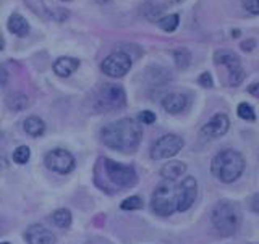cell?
<instances>
[{"label":"cell","mask_w":259,"mask_h":244,"mask_svg":"<svg viewBox=\"0 0 259 244\" xmlns=\"http://www.w3.org/2000/svg\"><path fill=\"white\" fill-rule=\"evenodd\" d=\"M143 137V128L133 118H121L107 125L101 131V139L109 149L133 154L140 148Z\"/></svg>","instance_id":"cell-1"},{"label":"cell","mask_w":259,"mask_h":244,"mask_svg":"<svg viewBox=\"0 0 259 244\" xmlns=\"http://www.w3.org/2000/svg\"><path fill=\"white\" fill-rule=\"evenodd\" d=\"M243 170H245V159L238 151L233 149L219 152L212 159V164H210V172L222 183L237 181L241 176Z\"/></svg>","instance_id":"cell-2"},{"label":"cell","mask_w":259,"mask_h":244,"mask_svg":"<svg viewBox=\"0 0 259 244\" xmlns=\"http://www.w3.org/2000/svg\"><path fill=\"white\" fill-rule=\"evenodd\" d=\"M212 225L214 228L222 234V236H232L233 233H237L241 215L238 207L229 201H222L214 207L212 210Z\"/></svg>","instance_id":"cell-3"},{"label":"cell","mask_w":259,"mask_h":244,"mask_svg":"<svg viewBox=\"0 0 259 244\" xmlns=\"http://www.w3.org/2000/svg\"><path fill=\"white\" fill-rule=\"evenodd\" d=\"M151 206L154 212L160 217L172 215L178 210V186L168 180L160 183L152 194Z\"/></svg>","instance_id":"cell-4"},{"label":"cell","mask_w":259,"mask_h":244,"mask_svg":"<svg viewBox=\"0 0 259 244\" xmlns=\"http://www.w3.org/2000/svg\"><path fill=\"white\" fill-rule=\"evenodd\" d=\"M125 104H126V94L123 87L118 84H104L99 89V92H97L94 107L96 110H99L102 113H109L123 109Z\"/></svg>","instance_id":"cell-5"},{"label":"cell","mask_w":259,"mask_h":244,"mask_svg":"<svg viewBox=\"0 0 259 244\" xmlns=\"http://www.w3.org/2000/svg\"><path fill=\"white\" fill-rule=\"evenodd\" d=\"M104 170L105 175L117 188H132L138 183V175L133 167L118 164L115 160L104 159Z\"/></svg>","instance_id":"cell-6"},{"label":"cell","mask_w":259,"mask_h":244,"mask_svg":"<svg viewBox=\"0 0 259 244\" xmlns=\"http://www.w3.org/2000/svg\"><path fill=\"white\" fill-rule=\"evenodd\" d=\"M214 62L217 65H224V67L229 70V76H230V84L232 86H238V84L243 83V79H245V71H243L240 57L235 52L227 51V48L217 51L214 54Z\"/></svg>","instance_id":"cell-7"},{"label":"cell","mask_w":259,"mask_h":244,"mask_svg":"<svg viewBox=\"0 0 259 244\" xmlns=\"http://www.w3.org/2000/svg\"><path fill=\"white\" fill-rule=\"evenodd\" d=\"M183 139L177 134H165L159 137V139L152 144L151 148V157L154 160H162V159H170L177 156L178 152L183 149Z\"/></svg>","instance_id":"cell-8"},{"label":"cell","mask_w":259,"mask_h":244,"mask_svg":"<svg viewBox=\"0 0 259 244\" xmlns=\"http://www.w3.org/2000/svg\"><path fill=\"white\" fill-rule=\"evenodd\" d=\"M132 68V59L126 52H113L107 55L101 63V70L104 75L112 78H121Z\"/></svg>","instance_id":"cell-9"},{"label":"cell","mask_w":259,"mask_h":244,"mask_svg":"<svg viewBox=\"0 0 259 244\" xmlns=\"http://www.w3.org/2000/svg\"><path fill=\"white\" fill-rule=\"evenodd\" d=\"M46 167L55 173L68 175L75 168V157L65 149H54L47 152L46 156Z\"/></svg>","instance_id":"cell-10"},{"label":"cell","mask_w":259,"mask_h":244,"mask_svg":"<svg viewBox=\"0 0 259 244\" xmlns=\"http://www.w3.org/2000/svg\"><path fill=\"white\" fill-rule=\"evenodd\" d=\"M198 194V183L193 176H186L185 180L178 184V210L185 212L188 210Z\"/></svg>","instance_id":"cell-11"},{"label":"cell","mask_w":259,"mask_h":244,"mask_svg":"<svg viewBox=\"0 0 259 244\" xmlns=\"http://www.w3.org/2000/svg\"><path fill=\"white\" fill-rule=\"evenodd\" d=\"M230 128V121L229 117L225 113H215V115L210 117L207 123L201 128V133L207 139H217V137L224 136Z\"/></svg>","instance_id":"cell-12"},{"label":"cell","mask_w":259,"mask_h":244,"mask_svg":"<svg viewBox=\"0 0 259 244\" xmlns=\"http://www.w3.org/2000/svg\"><path fill=\"white\" fill-rule=\"evenodd\" d=\"M28 244H55L57 239L51 230H47L44 225H31L26 230Z\"/></svg>","instance_id":"cell-13"},{"label":"cell","mask_w":259,"mask_h":244,"mask_svg":"<svg viewBox=\"0 0 259 244\" xmlns=\"http://www.w3.org/2000/svg\"><path fill=\"white\" fill-rule=\"evenodd\" d=\"M186 105H188V97L180 92L168 94L162 101V107L168 113H180L186 109Z\"/></svg>","instance_id":"cell-14"},{"label":"cell","mask_w":259,"mask_h":244,"mask_svg":"<svg viewBox=\"0 0 259 244\" xmlns=\"http://www.w3.org/2000/svg\"><path fill=\"white\" fill-rule=\"evenodd\" d=\"M79 67V60L73 59V57H60L59 60H55L54 63V73L57 76L62 78H68L70 75H73Z\"/></svg>","instance_id":"cell-15"},{"label":"cell","mask_w":259,"mask_h":244,"mask_svg":"<svg viewBox=\"0 0 259 244\" xmlns=\"http://www.w3.org/2000/svg\"><path fill=\"white\" fill-rule=\"evenodd\" d=\"M185 172H186V165L180 160H172L160 168L162 178H165L168 181H175L177 178H180Z\"/></svg>","instance_id":"cell-16"},{"label":"cell","mask_w":259,"mask_h":244,"mask_svg":"<svg viewBox=\"0 0 259 244\" xmlns=\"http://www.w3.org/2000/svg\"><path fill=\"white\" fill-rule=\"evenodd\" d=\"M8 29H10V32H13L15 36H26L29 32V24L26 21V18L18 13H13L10 18H8Z\"/></svg>","instance_id":"cell-17"},{"label":"cell","mask_w":259,"mask_h":244,"mask_svg":"<svg viewBox=\"0 0 259 244\" xmlns=\"http://www.w3.org/2000/svg\"><path fill=\"white\" fill-rule=\"evenodd\" d=\"M23 128L29 136L39 137V136H42L46 131V123L39 117H28L26 120H24Z\"/></svg>","instance_id":"cell-18"},{"label":"cell","mask_w":259,"mask_h":244,"mask_svg":"<svg viewBox=\"0 0 259 244\" xmlns=\"http://www.w3.org/2000/svg\"><path fill=\"white\" fill-rule=\"evenodd\" d=\"M5 104H7V107L10 109L12 112H21L28 107V97L24 95L23 92H12V94H8L7 95V99H5Z\"/></svg>","instance_id":"cell-19"},{"label":"cell","mask_w":259,"mask_h":244,"mask_svg":"<svg viewBox=\"0 0 259 244\" xmlns=\"http://www.w3.org/2000/svg\"><path fill=\"white\" fill-rule=\"evenodd\" d=\"M52 222L55 226H59V228H68L71 225V214L70 210L67 209H59L55 210L54 215H52Z\"/></svg>","instance_id":"cell-20"},{"label":"cell","mask_w":259,"mask_h":244,"mask_svg":"<svg viewBox=\"0 0 259 244\" xmlns=\"http://www.w3.org/2000/svg\"><path fill=\"white\" fill-rule=\"evenodd\" d=\"M178 23H180V16H178L177 13L167 15V16H164V18H160L157 21L159 28L162 31H165V32H174L178 28Z\"/></svg>","instance_id":"cell-21"},{"label":"cell","mask_w":259,"mask_h":244,"mask_svg":"<svg viewBox=\"0 0 259 244\" xmlns=\"http://www.w3.org/2000/svg\"><path fill=\"white\" fill-rule=\"evenodd\" d=\"M174 59H175V63H177L178 68L186 70L191 63V54H190L188 48H177V51L174 52Z\"/></svg>","instance_id":"cell-22"},{"label":"cell","mask_w":259,"mask_h":244,"mask_svg":"<svg viewBox=\"0 0 259 244\" xmlns=\"http://www.w3.org/2000/svg\"><path fill=\"white\" fill-rule=\"evenodd\" d=\"M24 4L28 5L29 10H32L42 20L49 18V10H47V7L44 4V0H24Z\"/></svg>","instance_id":"cell-23"},{"label":"cell","mask_w":259,"mask_h":244,"mask_svg":"<svg viewBox=\"0 0 259 244\" xmlns=\"http://www.w3.org/2000/svg\"><path fill=\"white\" fill-rule=\"evenodd\" d=\"M29 157H31V151H29L28 145H20V148H16L13 152V162L18 165L28 164Z\"/></svg>","instance_id":"cell-24"},{"label":"cell","mask_w":259,"mask_h":244,"mask_svg":"<svg viewBox=\"0 0 259 244\" xmlns=\"http://www.w3.org/2000/svg\"><path fill=\"white\" fill-rule=\"evenodd\" d=\"M237 113H238V117L241 120H246V121H254L256 120V113H254L253 107H251L249 104H245V102L240 104Z\"/></svg>","instance_id":"cell-25"},{"label":"cell","mask_w":259,"mask_h":244,"mask_svg":"<svg viewBox=\"0 0 259 244\" xmlns=\"http://www.w3.org/2000/svg\"><path fill=\"white\" fill-rule=\"evenodd\" d=\"M121 210H138L143 207V199L140 196H130L120 204Z\"/></svg>","instance_id":"cell-26"},{"label":"cell","mask_w":259,"mask_h":244,"mask_svg":"<svg viewBox=\"0 0 259 244\" xmlns=\"http://www.w3.org/2000/svg\"><path fill=\"white\" fill-rule=\"evenodd\" d=\"M138 120L144 125H152L154 121H156V113L151 110H143L140 115H138Z\"/></svg>","instance_id":"cell-27"},{"label":"cell","mask_w":259,"mask_h":244,"mask_svg":"<svg viewBox=\"0 0 259 244\" xmlns=\"http://www.w3.org/2000/svg\"><path fill=\"white\" fill-rule=\"evenodd\" d=\"M243 7L251 15H259V0H243Z\"/></svg>","instance_id":"cell-28"},{"label":"cell","mask_w":259,"mask_h":244,"mask_svg":"<svg viewBox=\"0 0 259 244\" xmlns=\"http://www.w3.org/2000/svg\"><path fill=\"white\" fill-rule=\"evenodd\" d=\"M198 81L202 87H212L214 86V81H212V76H210V73H202Z\"/></svg>","instance_id":"cell-29"},{"label":"cell","mask_w":259,"mask_h":244,"mask_svg":"<svg viewBox=\"0 0 259 244\" xmlns=\"http://www.w3.org/2000/svg\"><path fill=\"white\" fill-rule=\"evenodd\" d=\"M8 81H10V73H8L4 65H0V87H5Z\"/></svg>","instance_id":"cell-30"},{"label":"cell","mask_w":259,"mask_h":244,"mask_svg":"<svg viewBox=\"0 0 259 244\" xmlns=\"http://www.w3.org/2000/svg\"><path fill=\"white\" fill-rule=\"evenodd\" d=\"M49 16H51V18H54V20H57V21H63V20L68 16V13H67V10H63V8H60V10L49 12Z\"/></svg>","instance_id":"cell-31"},{"label":"cell","mask_w":259,"mask_h":244,"mask_svg":"<svg viewBox=\"0 0 259 244\" xmlns=\"http://www.w3.org/2000/svg\"><path fill=\"white\" fill-rule=\"evenodd\" d=\"M248 92H249L251 95H254V97H257V99H259V83H251V84L248 86Z\"/></svg>","instance_id":"cell-32"},{"label":"cell","mask_w":259,"mask_h":244,"mask_svg":"<svg viewBox=\"0 0 259 244\" xmlns=\"http://www.w3.org/2000/svg\"><path fill=\"white\" fill-rule=\"evenodd\" d=\"M241 48L245 52H251L254 48V40H248V42H241Z\"/></svg>","instance_id":"cell-33"},{"label":"cell","mask_w":259,"mask_h":244,"mask_svg":"<svg viewBox=\"0 0 259 244\" xmlns=\"http://www.w3.org/2000/svg\"><path fill=\"white\" fill-rule=\"evenodd\" d=\"M251 207H253V210L256 214H259V194H256V196L253 198V202H251Z\"/></svg>","instance_id":"cell-34"},{"label":"cell","mask_w":259,"mask_h":244,"mask_svg":"<svg viewBox=\"0 0 259 244\" xmlns=\"http://www.w3.org/2000/svg\"><path fill=\"white\" fill-rule=\"evenodd\" d=\"M4 47H5V40L2 37V32H0V51H4Z\"/></svg>","instance_id":"cell-35"},{"label":"cell","mask_w":259,"mask_h":244,"mask_svg":"<svg viewBox=\"0 0 259 244\" xmlns=\"http://www.w3.org/2000/svg\"><path fill=\"white\" fill-rule=\"evenodd\" d=\"M2 244H10V242H2Z\"/></svg>","instance_id":"cell-36"},{"label":"cell","mask_w":259,"mask_h":244,"mask_svg":"<svg viewBox=\"0 0 259 244\" xmlns=\"http://www.w3.org/2000/svg\"><path fill=\"white\" fill-rule=\"evenodd\" d=\"M65 2H68V0H65Z\"/></svg>","instance_id":"cell-37"}]
</instances>
